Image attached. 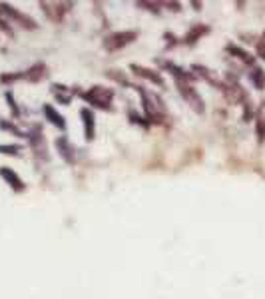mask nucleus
<instances>
[{
    "mask_svg": "<svg viewBox=\"0 0 265 299\" xmlns=\"http://www.w3.org/2000/svg\"><path fill=\"white\" fill-rule=\"evenodd\" d=\"M227 50H229V52H233L237 58H241L245 64H251V62H253V58H249V54H247V52H243V50H239V48H235V46H229Z\"/></svg>",
    "mask_w": 265,
    "mask_h": 299,
    "instance_id": "obj_13",
    "label": "nucleus"
},
{
    "mask_svg": "<svg viewBox=\"0 0 265 299\" xmlns=\"http://www.w3.org/2000/svg\"><path fill=\"white\" fill-rule=\"evenodd\" d=\"M263 58H265V52H263Z\"/></svg>",
    "mask_w": 265,
    "mask_h": 299,
    "instance_id": "obj_17",
    "label": "nucleus"
},
{
    "mask_svg": "<svg viewBox=\"0 0 265 299\" xmlns=\"http://www.w3.org/2000/svg\"><path fill=\"white\" fill-rule=\"evenodd\" d=\"M178 88H180V94L186 98V102H188L197 114H201V112H203V100H201V96L195 92V88L189 86L188 82H178Z\"/></svg>",
    "mask_w": 265,
    "mask_h": 299,
    "instance_id": "obj_2",
    "label": "nucleus"
},
{
    "mask_svg": "<svg viewBox=\"0 0 265 299\" xmlns=\"http://www.w3.org/2000/svg\"><path fill=\"white\" fill-rule=\"evenodd\" d=\"M207 30H209V28H207V26H203V24L195 26V28H193L191 32H188V34H186V42H188V44H193V42H195V40H197L199 36L207 34Z\"/></svg>",
    "mask_w": 265,
    "mask_h": 299,
    "instance_id": "obj_12",
    "label": "nucleus"
},
{
    "mask_svg": "<svg viewBox=\"0 0 265 299\" xmlns=\"http://www.w3.org/2000/svg\"><path fill=\"white\" fill-rule=\"evenodd\" d=\"M257 138H259V140L265 138V120H261V118H259V122H257Z\"/></svg>",
    "mask_w": 265,
    "mask_h": 299,
    "instance_id": "obj_16",
    "label": "nucleus"
},
{
    "mask_svg": "<svg viewBox=\"0 0 265 299\" xmlns=\"http://www.w3.org/2000/svg\"><path fill=\"white\" fill-rule=\"evenodd\" d=\"M46 76V66L44 64H36V66H32L30 70H28V74H26V78L28 80H32V82H38V80H42Z\"/></svg>",
    "mask_w": 265,
    "mask_h": 299,
    "instance_id": "obj_11",
    "label": "nucleus"
},
{
    "mask_svg": "<svg viewBox=\"0 0 265 299\" xmlns=\"http://www.w3.org/2000/svg\"><path fill=\"white\" fill-rule=\"evenodd\" d=\"M0 152L2 154H18L20 146H0Z\"/></svg>",
    "mask_w": 265,
    "mask_h": 299,
    "instance_id": "obj_15",
    "label": "nucleus"
},
{
    "mask_svg": "<svg viewBox=\"0 0 265 299\" xmlns=\"http://www.w3.org/2000/svg\"><path fill=\"white\" fill-rule=\"evenodd\" d=\"M82 118H84V132H86V140L94 138V114L90 110H82Z\"/></svg>",
    "mask_w": 265,
    "mask_h": 299,
    "instance_id": "obj_9",
    "label": "nucleus"
},
{
    "mask_svg": "<svg viewBox=\"0 0 265 299\" xmlns=\"http://www.w3.org/2000/svg\"><path fill=\"white\" fill-rule=\"evenodd\" d=\"M251 80L255 82L257 88H263V84H265V76H263L261 70H253V72H251Z\"/></svg>",
    "mask_w": 265,
    "mask_h": 299,
    "instance_id": "obj_14",
    "label": "nucleus"
},
{
    "mask_svg": "<svg viewBox=\"0 0 265 299\" xmlns=\"http://www.w3.org/2000/svg\"><path fill=\"white\" fill-rule=\"evenodd\" d=\"M112 98H114V92L110 88H104V86H94L90 92L84 94V100H88L90 104H94L98 108H104V110L110 108Z\"/></svg>",
    "mask_w": 265,
    "mask_h": 299,
    "instance_id": "obj_1",
    "label": "nucleus"
},
{
    "mask_svg": "<svg viewBox=\"0 0 265 299\" xmlns=\"http://www.w3.org/2000/svg\"><path fill=\"white\" fill-rule=\"evenodd\" d=\"M0 8H2V12L8 14L12 20H16L20 26H24V28H36V22H34L32 18L24 16L22 12H18V10H14V8H10V6H6V4H0Z\"/></svg>",
    "mask_w": 265,
    "mask_h": 299,
    "instance_id": "obj_4",
    "label": "nucleus"
},
{
    "mask_svg": "<svg viewBox=\"0 0 265 299\" xmlns=\"http://www.w3.org/2000/svg\"><path fill=\"white\" fill-rule=\"evenodd\" d=\"M44 114H46V118H48L52 124H54V126H58V128H62V130L66 128L64 118H62V116H60V114H58L54 108H52L50 104H46V106H44Z\"/></svg>",
    "mask_w": 265,
    "mask_h": 299,
    "instance_id": "obj_7",
    "label": "nucleus"
},
{
    "mask_svg": "<svg viewBox=\"0 0 265 299\" xmlns=\"http://www.w3.org/2000/svg\"><path fill=\"white\" fill-rule=\"evenodd\" d=\"M136 36H138V34L132 32V30H128V32H114V34H110L108 38L104 40V46L108 48V50H120V48H124L126 44L134 42Z\"/></svg>",
    "mask_w": 265,
    "mask_h": 299,
    "instance_id": "obj_3",
    "label": "nucleus"
},
{
    "mask_svg": "<svg viewBox=\"0 0 265 299\" xmlns=\"http://www.w3.org/2000/svg\"><path fill=\"white\" fill-rule=\"evenodd\" d=\"M42 6H44V12H48V16L54 22H60L64 18V6L62 4H42Z\"/></svg>",
    "mask_w": 265,
    "mask_h": 299,
    "instance_id": "obj_8",
    "label": "nucleus"
},
{
    "mask_svg": "<svg viewBox=\"0 0 265 299\" xmlns=\"http://www.w3.org/2000/svg\"><path fill=\"white\" fill-rule=\"evenodd\" d=\"M0 176H2L6 182H8V186L12 187V189H16V191H22L24 189V182L18 178V174H14L10 168H2L0 170Z\"/></svg>",
    "mask_w": 265,
    "mask_h": 299,
    "instance_id": "obj_5",
    "label": "nucleus"
},
{
    "mask_svg": "<svg viewBox=\"0 0 265 299\" xmlns=\"http://www.w3.org/2000/svg\"><path fill=\"white\" fill-rule=\"evenodd\" d=\"M56 146H58V150H60V154H62L68 162H74V156H72L74 150H72V146L68 144V140H66V138H60V140L56 142Z\"/></svg>",
    "mask_w": 265,
    "mask_h": 299,
    "instance_id": "obj_10",
    "label": "nucleus"
},
{
    "mask_svg": "<svg viewBox=\"0 0 265 299\" xmlns=\"http://www.w3.org/2000/svg\"><path fill=\"white\" fill-rule=\"evenodd\" d=\"M132 70L138 74V76H142V78H146V80H150V82H153V84H160V86H164V80H162V76L157 74V72H153V70H150V68H144V66H132Z\"/></svg>",
    "mask_w": 265,
    "mask_h": 299,
    "instance_id": "obj_6",
    "label": "nucleus"
}]
</instances>
